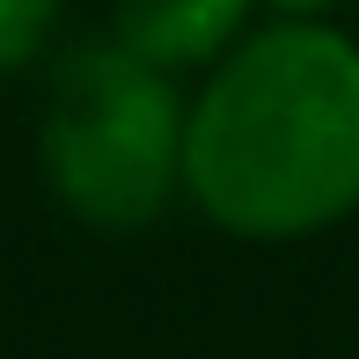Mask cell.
<instances>
[{"label": "cell", "mask_w": 359, "mask_h": 359, "mask_svg": "<svg viewBox=\"0 0 359 359\" xmlns=\"http://www.w3.org/2000/svg\"><path fill=\"white\" fill-rule=\"evenodd\" d=\"M184 198L235 242H308L359 213V37L271 15L184 110Z\"/></svg>", "instance_id": "6da1fadb"}, {"label": "cell", "mask_w": 359, "mask_h": 359, "mask_svg": "<svg viewBox=\"0 0 359 359\" xmlns=\"http://www.w3.org/2000/svg\"><path fill=\"white\" fill-rule=\"evenodd\" d=\"M184 88L118 37L59 59L44 103V184L81 227L140 235L184 191Z\"/></svg>", "instance_id": "7a4b0ae2"}, {"label": "cell", "mask_w": 359, "mask_h": 359, "mask_svg": "<svg viewBox=\"0 0 359 359\" xmlns=\"http://www.w3.org/2000/svg\"><path fill=\"white\" fill-rule=\"evenodd\" d=\"M257 0H110V37L161 74H205L250 37Z\"/></svg>", "instance_id": "3957f363"}, {"label": "cell", "mask_w": 359, "mask_h": 359, "mask_svg": "<svg viewBox=\"0 0 359 359\" xmlns=\"http://www.w3.org/2000/svg\"><path fill=\"white\" fill-rule=\"evenodd\" d=\"M59 15H67V0H0V81L29 74L44 52H52Z\"/></svg>", "instance_id": "277c9868"}, {"label": "cell", "mask_w": 359, "mask_h": 359, "mask_svg": "<svg viewBox=\"0 0 359 359\" xmlns=\"http://www.w3.org/2000/svg\"><path fill=\"white\" fill-rule=\"evenodd\" d=\"M257 8H271V15H330L337 0H257Z\"/></svg>", "instance_id": "5b68a950"}]
</instances>
